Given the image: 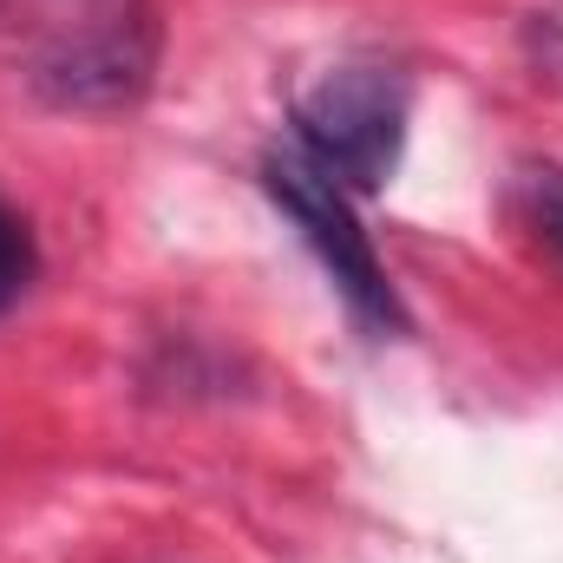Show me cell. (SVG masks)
I'll return each instance as SVG.
<instances>
[{
	"label": "cell",
	"instance_id": "cell-3",
	"mask_svg": "<svg viewBox=\"0 0 563 563\" xmlns=\"http://www.w3.org/2000/svg\"><path fill=\"white\" fill-rule=\"evenodd\" d=\"M263 190H269V203H276L282 217L301 230V243L314 250V263H321L328 282L341 288L347 314H354L361 328H374V334H407L400 288L387 282L374 243H367V230L354 223L347 190H341L308 151H295V144H276V151L263 157Z\"/></svg>",
	"mask_w": 563,
	"mask_h": 563
},
{
	"label": "cell",
	"instance_id": "cell-5",
	"mask_svg": "<svg viewBox=\"0 0 563 563\" xmlns=\"http://www.w3.org/2000/svg\"><path fill=\"white\" fill-rule=\"evenodd\" d=\"M33 276H40L33 230H26V217H20V210H7V203H0V314L33 288Z\"/></svg>",
	"mask_w": 563,
	"mask_h": 563
},
{
	"label": "cell",
	"instance_id": "cell-2",
	"mask_svg": "<svg viewBox=\"0 0 563 563\" xmlns=\"http://www.w3.org/2000/svg\"><path fill=\"white\" fill-rule=\"evenodd\" d=\"M407 112L413 86L387 59H347L328 66L295 99V151H308L347 197L380 190L407 151Z\"/></svg>",
	"mask_w": 563,
	"mask_h": 563
},
{
	"label": "cell",
	"instance_id": "cell-4",
	"mask_svg": "<svg viewBox=\"0 0 563 563\" xmlns=\"http://www.w3.org/2000/svg\"><path fill=\"white\" fill-rule=\"evenodd\" d=\"M511 203H518V223L563 263V170L558 164H525L518 184H511Z\"/></svg>",
	"mask_w": 563,
	"mask_h": 563
},
{
	"label": "cell",
	"instance_id": "cell-1",
	"mask_svg": "<svg viewBox=\"0 0 563 563\" xmlns=\"http://www.w3.org/2000/svg\"><path fill=\"white\" fill-rule=\"evenodd\" d=\"M7 26L26 86L66 112L139 106L164 46L157 0H13Z\"/></svg>",
	"mask_w": 563,
	"mask_h": 563
}]
</instances>
